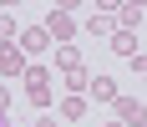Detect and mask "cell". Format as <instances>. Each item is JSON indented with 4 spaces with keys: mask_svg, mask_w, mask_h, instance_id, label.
I'll return each mask as SVG.
<instances>
[{
    "mask_svg": "<svg viewBox=\"0 0 147 127\" xmlns=\"http://www.w3.org/2000/svg\"><path fill=\"white\" fill-rule=\"evenodd\" d=\"M51 76H56L51 66H30V71H26V102L36 107V112H46L51 97H56V92H51Z\"/></svg>",
    "mask_w": 147,
    "mask_h": 127,
    "instance_id": "cell-1",
    "label": "cell"
},
{
    "mask_svg": "<svg viewBox=\"0 0 147 127\" xmlns=\"http://www.w3.org/2000/svg\"><path fill=\"white\" fill-rule=\"evenodd\" d=\"M46 36H51L56 46H71V36H76V20H71V10H66V5H56V10L46 15Z\"/></svg>",
    "mask_w": 147,
    "mask_h": 127,
    "instance_id": "cell-2",
    "label": "cell"
},
{
    "mask_svg": "<svg viewBox=\"0 0 147 127\" xmlns=\"http://www.w3.org/2000/svg\"><path fill=\"white\" fill-rule=\"evenodd\" d=\"M117 97H122V86H117V76H91V92H86V102L91 107H117Z\"/></svg>",
    "mask_w": 147,
    "mask_h": 127,
    "instance_id": "cell-3",
    "label": "cell"
},
{
    "mask_svg": "<svg viewBox=\"0 0 147 127\" xmlns=\"http://www.w3.org/2000/svg\"><path fill=\"white\" fill-rule=\"evenodd\" d=\"M112 112H117V122H122V127H147V102L127 97V92L117 97V107H112Z\"/></svg>",
    "mask_w": 147,
    "mask_h": 127,
    "instance_id": "cell-4",
    "label": "cell"
},
{
    "mask_svg": "<svg viewBox=\"0 0 147 127\" xmlns=\"http://www.w3.org/2000/svg\"><path fill=\"white\" fill-rule=\"evenodd\" d=\"M26 71H30V61H26V51H20V41L0 46V76H26Z\"/></svg>",
    "mask_w": 147,
    "mask_h": 127,
    "instance_id": "cell-5",
    "label": "cell"
},
{
    "mask_svg": "<svg viewBox=\"0 0 147 127\" xmlns=\"http://www.w3.org/2000/svg\"><path fill=\"white\" fill-rule=\"evenodd\" d=\"M20 51H26V56H41V51H51V36H46V26H26V31H20Z\"/></svg>",
    "mask_w": 147,
    "mask_h": 127,
    "instance_id": "cell-6",
    "label": "cell"
},
{
    "mask_svg": "<svg viewBox=\"0 0 147 127\" xmlns=\"http://www.w3.org/2000/svg\"><path fill=\"white\" fill-rule=\"evenodd\" d=\"M56 71H61V76H71V71H86L81 51H76V46H56Z\"/></svg>",
    "mask_w": 147,
    "mask_h": 127,
    "instance_id": "cell-7",
    "label": "cell"
},
{
    "mask_svg": "<svg viewBox=\"0 0 147 127\" xmlns=\"http://www.w3.org/2000/svg\"><path fill=\"white\" fill-rule=\"evenodd\" d=\"M66 122H86V112H91V102L86 97H61V107H56Z\"/></svg>",
    "mask_w": 147,
    "mask_h": 127,
    "instance_id": "cell-8",
    "label": "cell"
},
{
    "mask_svg": "<svg viewBox=\"0 0 147 127\" xmlns=\"http://www.w3.org/2000/svg\"><path fill=\"white\" fill-rule=\"evenodd\" d=\"M86 36H117V15H112V10H96L86 20Z\"/></svg>",
    "mask_w": 147,
    "mask_h": 127,
    "instance_id": "cell-9",
    "label": "cell"
},
{
    "mask_svg": "<svg viewBox=\"0 0 147 127\" xmlns=\"http://www.w3.org/2000/svg\"><path fill=\"white\" fill-rule=\"evenodd\" d=\"M142 20H147L142 5H117V31H137Z\"/></svg>",
    "mask_w": 147,
    "mask_h": 127,
    "instance_id": "cell-10",
    "label": "cell"
},
{
    "mask_svg": "<svg viewBox=\"0 0 147 127\" xmlns=\"http://www.w3.org/2000/svg\"><path fill=\"white\" fill-rule=\"evenodd\" d=\"M61 86H66V97H86L91 92V71H71V76H61Z\"/></svg>",
    "mask_w": 147,
    "mask_h": 127,
    "instance_id": "cell-11",
    "label": "cell"
},
{
    "mask_svg": "<svg viewBox=\"0 0 147 127\" xmlns=\"http://www.w3.org/2000/svg\"><path fill=\"white\" fill-rule=\"evenodd\" d=\"M112 51L132 61V56H137V31H117V36H112Z\"/></svg>",
    "mask_w": 147,
    "mask_h": 127,
    "instance_id": "cell-12",
    "label": "cell"
},
{
    "mask_svg": "<svg viewBox=\"0 0 147 127\" xmlns=\"http://www.w3.org/2000/svg\"><path fill=\"white\" fill-rule=\"evenodd\" d=\"M15 36H20V31H15V15L0 10V46H15Z\"/></svg>",
    "mask_w": 147,
    "mask_h": 127,
    "instance_id": "cell-13",
    "label": "cell"
},
{
    "mask_svg": "<svg viewBox=\"0 0 147 127\" xmlns=\"http://www.w3.org/2000/svg\"><path fill=\"white\" fill-rule=\"evenodd\" d=\"M132 76H147V51H137V56H132Z\"/></svg>",
    "mask_w": 147,
    "mask_h": 127,
    "instance_id": "cell-14",
    "label": "cell"
},
{
    "mask_svg": "<svg viewBox=\"0 0 147 127\" xmlns=\"http://www.w3.org/2000/svg\"><path fill=\"white\" fill-rule=\"evenodd\" d=\"M10 112V86H0V117Z\"/></svg>",
    "mask_w": 147,
    "mask_h": 127,
    "instance_id": "cell-15",
    "label": "cell"
},
{
    "mask_svg": "<svg viewBox=\"0 0 147 127\" xmlns=\"http://www.w3.org/2000/svg\"><path fill=\"white\" fill-rule=\"evenodd\" d=\"M30 127H56V117H30Z\"/></svg>",
    "mask_w": 147,
    "mask_h": 127,
    "instance_id": "cell-16",
    "label": "cell"
},
{
    "mask_svg": "<svg viewBox=\"0 0 147 127\" xmlns=\"http://www.w3.org/2000/svg\"><path fill=\"white\" fill-rule=\"evenodd\" d=\"M0 127H10V117H0Z\"/></svg>",
    "mask_w": 147,
    "mask_h": 127,
    "instance_id": "cell-17",
    "label": "cell"
},
{
    "mask_svg": "<svg viewBox=\"0 0 147 127\" xmlns=\"http://www.w3.org/2000/svg\"><path fill=\"white\" fill-rule=\"evenodd\" d=\"M102 127H122V122H102Z\"/></svg>",
    "mask_w": 147,
    "mask_h": 127,
    "instance_id": "cell-18",
    "label": "cell"
}]
</instances>
